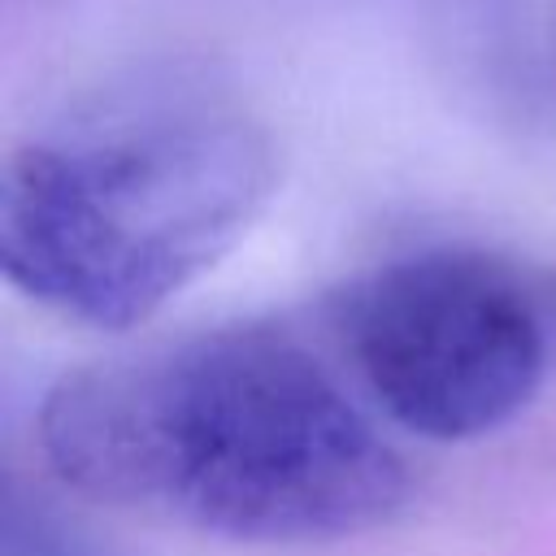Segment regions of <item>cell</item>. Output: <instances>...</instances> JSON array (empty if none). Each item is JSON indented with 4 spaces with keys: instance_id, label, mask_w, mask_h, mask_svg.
Masks as SVG:
<instances>
[{
    "instance_id": "2",
    "label": "cell",
    "mask_w": 556,
    "mask_h": 556,
    "mask_svg": "<svg viewBox=\"0 0 556 556\" xmlns=\"http://www.w3.org/2000/svg\"><path fill=\"white\" fill-rule=\"evenodd\" d=\"M274 191V143L217 96L104 109L26 139L0 174L9 287L91 326H135L195 282Z\"/></svg>"
},
{
    "instance_id": "3",
    "label": "cell",
    "mask_w": 556,
    "mask_h": 556,
    "mask_svg": "<svg viewBox=\"0 0 556 556\" xmlns=\"http://www.w3.org/2000/svg\"><path fill=\"white\" fill-rule=\"evenodd\" d=\"M348 352L395 426L434 443L508 426L539 391L547 334L530 291L482 252H421L348 304Z\"/></svg>"
},
{
    "instance_id": "1",
    "label": "cell",
    "mask_w": 556,
    "mask_h": 556,
    "mask_svg": "<svg viewBox=\"0 0 556 556\" xmlns=\"http://www.w3.org/2000/svg\"><path fill=\"white\" fill-rule=\"evenodd\" d=\"M48 465L83 495L243 543L343 539L387 521L408 469L291 334L204 330L61 378Z\"/></svg>"
}]
</instances>
